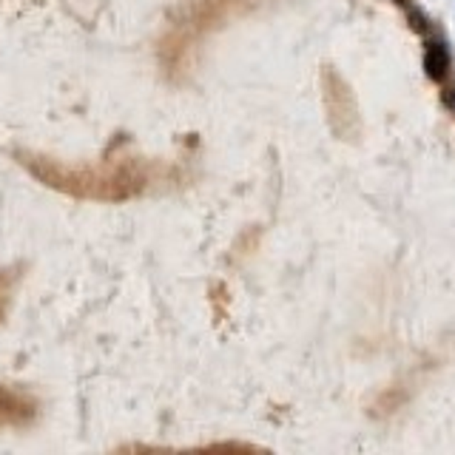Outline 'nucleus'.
Instances as JSON below:
<instances>
[{"label": "nucleus", "mask_w": 455, "mask_h": 455, "mask_svg": "<svg viewBox=\"0 0 455 455\" xmlns=\"http://www.w3.org/2000/svg\"><path fill=\"white\" fill-rule=\"evenodd\" d=\"M18 157L26 166V171H32L43 185L80 199L120 202L145 194L151 185L163 180L160 166L139 157H114L83 166H68L40 154H18Z\"/></svg>", "instance_id": "f257e3e1"}, {"label": "nucleus", "mask_w": 455, "mask_h": 455, "mask_svg": "<svg viewBox=\"0 0 455 455\" xmlns=\"http://www.w3.org/2000/svg\"><path fill=\"white\" fill-rule=\"evenodd\" d=\"M325 103L330 111V125L339 137H350L356 128V100L350 86L339 77L336 71H325Z\"/></svg>", "instance_id": "7ed1b4c3"}, {"label": "nucleus", "mask_w": 455, "mask_h": 455, "mask_svg": "<svg viewBox=\"0 0 455 455\" xmlns=\"http://www.w3.org/2000/svg\"><path fill=\"white\" fill-rule=\"evenodd\" d=\"M254 9V0H194L188 6V18L180 20L163 49V57L168 66L182 68L185 60H191L194 46L213 29L225 26V20H231L237 15H245Z\"/></svg>", "instance_id": "f03ea898"}, {"label": "nucleus", "mask_w": 455, "mask_h": 455, "mask_svg": "<svg viewBox=\"0 0 455 455\" xmlns=\"http://www.w3.org/2000/svg\"><path fill=\"white\" fill-rule=\"evenodd\" d=\"M424 68L430 74V80H435V83H444L449 77V49L441 37H435L424 46Z\"/></svg>", "instance_id": "39448f33"}, {"label": "nucleus", "mask_w": 455, "mask_h": 455, "mask_svg": "<svg viewBox=\"0 0 455 455\" xmlns=\"http://www.w3.org/2000/svg\"><path fill=\"white\" fill-rule=\"evenodd\" d=\"M35 416V401L12 387H0V430L26 427Z\"/></svg>", "instance_id": "20e7f679"}]
</instances>
